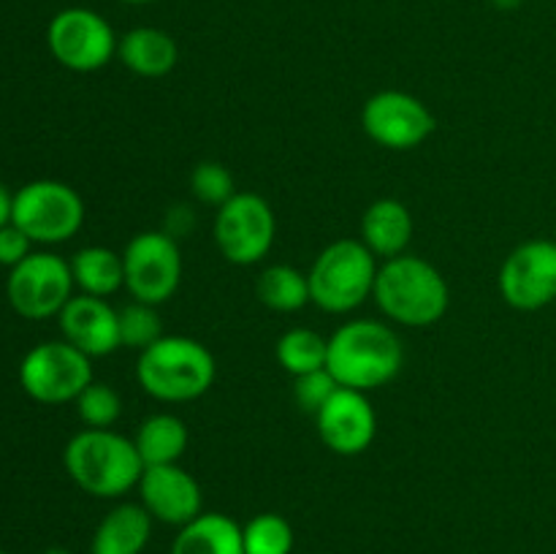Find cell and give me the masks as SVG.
<instances>
[{"mask_svg":"<svg viewBox=\"0 0 556 554\" xmlns=\"http://www.w3.org/2000/svg\"><path fill=\"white\" fill-rule=\"evenodd\" d=\"M402 362H405L402 340L383 320H348L329 337L326 369L345 389L369 394V391L391 383L400 375Z\"/></svg>","mask_w":556,"mask_h":554,"instance_id":"cell-1","label":"cell"},{"mask_svg":"<svg viewBox=\"0 0 556 554\" xmlns=\"http://www.w3.org/2000/svg\"><path fill=\"white\" fill-rule=\"evenodd\" d=\"M372 299L394 324L427 329L448 313L451 288L438 266L421 255L402 253L378 266Z\"/></svg>","mask_w":556,"mask_h":554,"instance_id":"cell-2","label":"cell"},{"mask_svg":"<svg viewBox=\"0 0 556 554\" xmlns=\"http://www.w3.org/2000/svg\"><path fill=\"white\" fill-rule=\"evenodd\" d=\"M65 470L81 492L117 500L139 487L144 473L136 443L114 429H81L63 451Z\"/></svg>","mask_w":556,"mask_h":554,"instance_id":"cell-3","label":"cell"},{"mask_svg":"<svg viewBox=\"0 0 556 554\" xmlns=\"http://www.w3.org/2000/svg\"><path fill=\"white\" fill-rule=\"evenodd\" d=\"M215 353L185 335H163L139 353L136 380L157 402H193L215 386Z\"/></svg>","mask_w":556,"mask_h":554,"instance_id":"cell-4","label":"cell"},{"mask_svg":"<svg viewBox=\"0 0 556 554\" xmlns=\"http://www.w3.org/2000/svg\"><path fill=\"white\" fill-rule=\"evenodd\" d=\"M375 277L378 255L362 239H337L326 244L309 266V299L324 313H353L372 297Z\"/></svg>","mask_w":556,"mask_h":554,"instance_id":"cell-5","label":"cell"},{"mask_svg":"<svg viewBox=\"0 0 556 554\" xmlns=\"http://www.w3.org/2000/svg\"><path fill=\"white\" fill-rule=\"evenodd\" d=\"M11 223L33 242H68L85 223V201L71 185L58 179H36L16 190Z\"/></svg>","mask_w":556,"mask_h":554,"instance_id":"cell-6","label":"cell"},{"mask_svg":"<svg viewBox=\"0 0 556 554\" xmlns=\"http://www.w3.org/2000/svg\"><path fill=\"white\" fill-rule=\"evenodd\" d=\"M277 217L269 201L239 190L215 215V244L228 264L253 266L275 248Z\"/></svg>","mask_w":556,"mask_h":554,"instance_id":"cell-7","label":"cell"},{"mask_svg":"<svg viewBox=\"0 0 556 554\" xmlns=\"http://www.w3.org/2000/svg\"><path fill=\"white\" fill-rule=\"evenodd\" d=\"M125 288L136 302L163 304L182 282V253L172 234L139 231L123 250Z\"/></svg>","mask_w":556,"mask_h":554,"instance_id":"cell-8","label":"cell"},{"mask_svg":"<svg viewBox=\"0 0 556 554\" xmlns=\"http://www.w3.org/2000/svg\"><path fill=\"white\" fill-rule=\"evenodd\" d=\"M20 383L43 405L76 402V396L92 383L90 356L71 342H41L22 358Z\"/></svg>","mask_w":556,"mask_h":554,"instance_id":"cell-9","label":"cell"},{"mask_svg":"<svg viewBox=\"0 0 556 554\" xmlns=\"http://www.w3.org/2000/svg\"><path fill=\"white\" fill-rule=\"evenodd\" d=\"M117 41L112 25L92 9H65L49 22L47 43L63 68L76 74H92L112 63L117 54Z\"/></svg>","mask_w":556,"mask_h":554,"instance_id":"cell-10","label":"cell"},{"mask_svg":"<svg viewBox=\"0 0 556 554\" xmlns=\"http://www.w3.org/2000/svg\"><path fill=\"white\" fill-rule=\"evenodd\" d=\"M74 272L68 261L54 253H30L9 275V302L22 318L43 320L60 315L71 302Z\"/></svg>","mask_w":556,"mask_h":554,"instance_id":"cell-11","label":"cell"},{"mask_svg":"<svg viewBox=\"0 0 556 554\" xmlns=\"http://www.w3.org/2000/svg\"><path fill=\"white\" fill-rule=\"evenodd\" d=\"M362 128L375 144L394 152L421 147L438 128L432 109L402 90H380L362 109Z\"/></svg>","mask_w":556,"mask_h":554,"instance_id":"cell-12","label":"cell"},{"mask_svg":"<svg viewBox=\"0 0 556 554\" xmlns=\"http://www.w3.org/2000/svg\"><path fill=\"white\" fill-rule=\"evenodd\" d=\"M500 293L521 313H535L556 302V242L530 239L508 253L500 266Z\"/></svg>","mask_w":556,"mask_h":554,"instance_id":"cell-13","label":"cell"},{"mask_svg":"<svg viewBox=\"0 0 556 554\" xmlns=\"http://www.w3.org/2000/svg\"><path fill=\"white\" fill-rule=\"evenodd\" d=\"M315 427L326 449L340 456H358L378 435V413L367 391L340 386L337 394L315 413Z\"/></svg>","mask_w":556,"mask_h":554,"instance_id":"cell-14","label":"cell"},{"mask_svg":"<svg viewBox=\"0 0 556 554\" xmlns=\"http://www.w3.org/2000/svg\"><path fill=\"white\" fill-rule=\"evenodd\" d=\"M139 503L155 521L172 527H185L195 516L204 514V494L199 481L185 467L152 465L144 467L139 478Z\"/></svg>","mask_w":556,"mask_h":554,"instance_id":"cell-15","label":"cell"},{"mask_svg":"<svg viewBox=\"0 0 556 554\" xmlns=\"http://www.w3.org/2000/svg\"><path fill=\"white\" fill-rule=\"evenodd\" d=\"M60 329H63L65 342L79 348L90 358L109 356L117 348L119 340V310H114L106 299L101 297H71V302L60 310Z\"/></svg>","mask_w":556,"mask_h":554,"instance_id":"cell-16","label":"cell"},{"mask_svg":"<svg viewBox=\"0 0 556 554\" xmlns=\"http://www.w3.org/2000/svg\"><path fill=\"white\" fill-rule=\"evenodd\" d=\"M117 58L130 74L144 76V79H161L177 68L179 47L172 33L141 25L119 36Z\"/></svg>","mask_w":556,"mask_h":554,"instance_id":"cell-17","label":"cell"},{"mask_svg":"<svg viewBox=\"0 0 556 554\" xmlns=\"http://www.w3.org/2000/svg\"><path fill=\"white\" fill-rule=\"evenodd\" d=\"M362 239L380 259H396L413 239V215L400 199H378L362 217Z\"/></svg>","mask_w":556,"mask_h":554,"instance_id":"cell-18","label":"cell"},{"mask_svg":"<svg viewBox=\"0 0 556 554\" xmlns=\"http://www.w3.org/2000/svg\"><path fill=\"white\" fill-rule=\"evenodd\" d=\"M152 538V516L141 503H119L92 536V554H141Z\"/></svg>","mask_w":556,"mask_h":554,"instance_id":"cell-19","label":"cell"},{"mask_svg":"<svg viewBox=\"0 0 556 554\" xmlns=\"http://www.w3.org/2000/svg\"><path fill=\"white\" fill-rule=\"evenodd\" d=\"M172 554H244L242 525L226 514H199L179 527Z\"/></svg>","mask_w":556,"mask_h":554,"instance_id":"cell-20","label":"cell"},{"mask_svg":"<svg viewBox=\"0 0 556 554\" xmlns=\"http://www.w3.org/2000/svg\"><path fill=\"white\" fill-rule=\"evenodd\" d=\"M134 443L144 467L177 465L190 443L188 424L174 413H155L139 424Z\"/></svg>","mask_w":556,"mask_h":554,"instance_id":"cell-21","label":"cell"},{"mask_svg":"<svg viewBox=\"0 0 556 554\" xmlns=\"http://www.w3.org/2000/svg\"><path fill=\"white\" fill-rule=\"evenodd\" d=\"M71 272H74L76 288L87 297L106 299L125 288L123 253H114L112 248H101V244L81 248L71 261Z\"/></svg>","mask_w":556,"mask_h":554,"instance_id":"cell-22","label":"cell"},{"mask_svg":"<svg viewBox=\"0 0 556 554\" xmlns=\"http://www.w3.org/2000/svg\"><path fill=\"white\" fill-rule=\"evenodd\" d=\"M255 293H258V302L275 313H296L313 302L307 275L291 264L266 266L255 282Z\"/></svg>","mask_w":556,"mask_h":554,"instance_id":"cell-23","label":"cell"},{"mask_svg":"<svg viewBox=\"0 0 556 554\" xmlns=\"http://www.w3.org/2000/svg\"><path fill=\"white\" fill-rule=\"evenodd\" d=\"M275 353L280 367L286 373H291L293 378H299V375H307L326 367V358H329V337H324L315 329H307V326H293V329H288L277 340Z\"/></svg>","mask_w":556,"mask_h":554,"instance_id":"cell-24","label":"cell"},{"mask_svg":"<svg viewBox=\"0 0 556 554\" xmlns=\"http://www.w3.org/2000/svg\"><path fill=\"white\" fill-rule=\"evenodd\" d=\"M244 554H291L293 527L280 514H258L242 525Z\"/></svg>","mask_w":556,"mask_h":554,"instance_id":"cell-25","label":"cell"},{"mask_svg":"<svg viewBox=\"0 0 556 554\" xmlns=\"http://www.w3.org/2000/svg\"><path fill=\"white\" fill-rule=\"evenodd\" d=\"M163 337V320L155 304L130 302L119 310V340L123 348H134V351H144L152 342Z\"/></svg>","mask_w":556,"mask_h":554,"instance_id":"cell-26","label":"cell"},{"mask_svg":"<svg viewBox=\"0 0 556 554\" xmlns=\"http://www.w3.org/2000/svg\"><path fill=\"white\" fill-rule=\"evenodd\" d=\"M76 413L90 429H112L123 416V400L109 383L92 380L79 396H76Z\"/></svg>","mask_w":556,"mask_h":554,"instance_id":"cell-27","label":"cell"},{"mask_svg":"<svg viewBox=\"0 0 556 554\" xmlns=\"http://www.w3.org/2000/svg\"><path fill=\"white\" fill-rule=\"evenodd\" d=\"M190 190H193V196L201 204L217 206V210L239 193L237 182H233V174L228 172V166H223L217 161H201L193 168V174H190Z\"/></svg>","mask_w":556,"mask_h":554,"instance_id":"cell-28","label":"cell"},{"mask_svg":"<svg viewBox=\"0 0 556 554\" xmlns=\"http://www.w3.org/2000/svg\"><path fill=\"white\" fill-rule=\"evenodd\" d=\"M337 389H340V383H337V378L326 367L293 378V400L309 416H315L337 394Z\"/></svg>","mask_w":556,"mask_h":554,"instance_id":"cell-29","label":"cell"},{"mask_svg":"<svg viewBox=\"0 0 556 554\" xmlns=\"http://www.w3.org/2000/svg\"><path fill=\"white\" fill-rule=\"evenodd\" d=\"M30 242L33 239L25 231H20L14 223L0 228V264L14 269L16 264H22L30 255Z\"/></svg>","mask_w":556,"mask_h":554,"instance_id":"cell-30","label":"cell"},{"mask_svg":"<svg viewBox=\"0 0 556 554\" xmlns=\"http://www.w3.org/2000/svg\"><path fill=\"white\" fill-rule=\"evenodd\" d=\"M11 212H14V196L5 190V185L0 182V228L11 223Z\"/></svg>","mask_w":556,"mask_h":554,"instance_id":"cell-31","label":"cell"},{"mask_svg":"<svg viewBox=\"0 0 556 554\" xmlns=\"http://www.w3.org/2000/svg\"><path fill=\"white\" fill-rule=\"evenodd\" d=\"M521 3H525V0H492L494 9H500V11H514V9H519Z\"/></svg>","mask_w":556,"mask_h":554,"instance_id":"cell-32","label":"cell"},{"mask_svg":"<svg viewBox=\"0 0 556 554\" xmlns=\"http://www.w3.org/2000/svg\"><path fill=\"white\" fill-rule=\"evenodd\" d=\"M43 554H71V552H68V549H58V546H54V549H47V552H43Z\"/></svg>","mask_w":556,"mask_h":554,"instance_id":"cell-33","label":"cell"},{"mask_svg":"<svg viewBox=\"0 0 556 554\" xmlns=\"http://www.w3.org/2000/svg\"><path fill=\"white\" fill-rule=\"evenodd\" d=\"M119 3H134V5H141V3H155V0H119Z\"/></svg>","mask_w":556,"mask_h":554,"instance_id":"cell-34","label":"cell"},{"mask_svg":"<svg viewBox=\"0 0 556 554\" xmlns=\"http://www.w3.org/2000/svg\"><path fill=\"white\" fill-rule=\"evenodd\" d=\"M0 554H9V552H3V549H0Z\"/></svg>","mask_w":556,"mask_h":554,"instance_id":"cell-35","label":"cell"}]
</instances>
